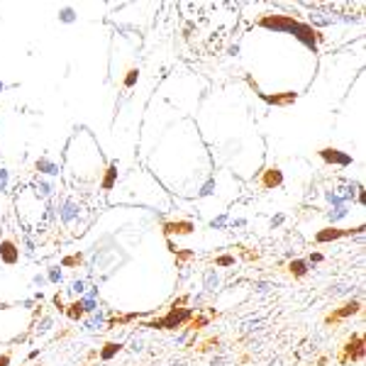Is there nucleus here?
<instances>
[{"mask_svg":"<svg viewBox=\"0 0 366 366\" xmlns=\"http://www.w3.org/2000/svg\"><path fill=\"white\" fill-rule=\"evenodd\" d=\"M213 286H218V276L210 271V274H208V279H205V288H208V291H213Z\"/></svg>","mask_w":366,"mask_h":366,"instance_id":"5","label":"nucleus"},{"mask_svg":"<svg viewBox=\"0 0 366 366\" xmlns=\"http://www.w3.org/2000/svg\"><path fill=\"white\" fill-rule=\"evenodd\" d=\"M291 271L295 274V276H303V274H305V264H303V261H293Z\"/></svg>","mask_w":366,"mask_h":366,"instance_id":"4","label":"nucleus"},{"mask_svg":"<svg viewBox=\"0 0 366 366\" xmlns=\"http://www.w3.org/2000/svg\"><path fill=\"white\" fill-rule=\"evenodd\" d=\"M0 259H2L5 264H15V261H17V249H15L12 242H2V247H0Z\"/></svg>","mask_w":366,"mask_h":366,"instance_id":"1","label":"nucleus"},{"mask_svg":"<svg viewBox=\"0 0 366 366\" xmlns=\"http://www.w3.org/2000/svg\"><path fill=\"white\" fill-rule=\"evenodd\" d=\"M218 264H220V266H227V264H232V259H229V256H222Z\"/></svg>","mask_w":366,"mask_h":366,"instance_id":"7","label":"nucleus"},{"mask_svg":"<svg viewBox=\"0 0 366 366\" xmlns=\"http://www.w3.org/2000/svg\"><path fill=\"white\" fill-rule=\"evenodd\" d=\"M10 364V354H2V357H0V366H7Z\"/></svg>","mask_w":366,"mask_h":366,"instance_id":"6","label":"nucleus"},{"mask_svg":"<svg viewBox=\"0 0 366 366\" xmlns=\"http://www.w3.org/2000/svg\"><path fill=\"white\" fill-rule=\"evenodd\" d=\"M276 183H281V173L276 169H271V173L266 176V186H276Z\"/></svg>","mask_w":366,"mask_h":366,"instance_id":"3","label":"nucleus"},{"mask_svg":"<svg viewBox=\"0 0 366 366\" xmlns=\"http://www.w3.org/2000/svg\"><path fill=\"white\" fill-rule=\"evenodd\" d=\"M359 310V303H349V305H344V310H339V312H335L332 317L335 320H339V317H347V315H354Z\"/></svg>","mask_w":366,"mask_h":366,"instance_id":"2","label":"nucleus"}]
</instances>
